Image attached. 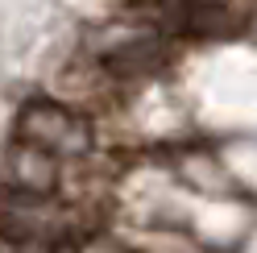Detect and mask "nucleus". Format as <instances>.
Returning a JSON list of instances; mask_svg holds the SVG:
<instances>
[{
  "instance_id": "f257e3e1",
  "label": "nucleus",
  "mask_w": 257,
  "mask_h": 253,
  "mask_svg": "<svg viewBox=\"0 0 257 253\" xmlns=\"http://www.w3.org/2000/svg\"><path fill=\"white\" fill-rule=\"evenodd\" d=\"M17 137L21 146L54 154V158H75L91 146V129L83 116H75L71 108H62L54 100H34L21 108L17 116Z\"/></svg>"
}]
</instances>
